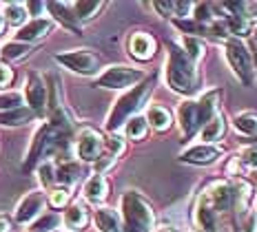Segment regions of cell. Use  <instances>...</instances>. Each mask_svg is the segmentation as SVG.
Masks as SVG:
<instances>
[{
    "instance_id": "cell-46",
    "label": "cell",
    "mask_w": 257,
    "mask_h": 232,
    "mask_svg": "<svg viewBox=\"0 0 257 232\" xmlns=\"http://www.w3.org/2000/svg\"><path fill=\"white\" fill-rule=\"evenodd\" d=\"M248 56H250V64H253V71L257 73V45H255V42H253V45H250Z\"/></svg>"
},
{
    "instance_id": "cell-43",
    "label": "cell",
    "mask_w": 257,
    "mask_h": 232,
    "mask_svg": "<svg viewBox=\"0 0 257 232\" xmlns=\"http://www.w3.org/2000/svg\"><path fill=\"white\" fill-rule=\"evenodd\" d=\"M25 9L29 16H36V14H40L42 9H47V5L45 3H25Z\"/></svg>"
},
{
    "instance_id": "cell-20",
    "label": "cell",
    "mask_w": 257,
    "mask_h": 232,
    "mask_svg": "<svg viewBox=\"0 0 257 232\" xmlns=\"http://www.w3.org/2000/svg\"><path fill=\"white\" fill-rule=\"evenodd\" d=\"M147 124L151 128H155L158 133H164V131H169L171 128V124H173V117H171V111L167 109V106H160V104H153V106H149V111H147Z\"/></svg>"
},
{
    "instance_id": "cell-9",
    "label": "cell",
    "mask_w": 257,
    "mask_h": 232,
    "mask_svg": "<svg viewBox=\"0 0 257 232\" xmlns=\"http://www.w3.org/2000/svg\"><path fill=\"white\" fill-rule=\"evenodd\" d=\"M25 98H27V109L34 113L36 117H45L49 113V104H47V84L42 80V75L31 71L27 75L25 84Z\"/></svg>"
},
{
    "instance_id": "cell-7",
    "label": "cell",
    "mask_w": 257,
    "mask_h": 232,
    "mask_svg": "<svg viewBox=\"0 0 257 232\" xmlns=\"http://www.w3.org/2000/svg\"><path fill=\"white\" fill-rule=\"evenodd\" d=\"M226 60L231 64L233 73L237 75V80L244 86H253L255 82V71H253V64H250V56L248 49L242 40H228L226 42Z\"/></svg>"
},
{
    "instance_id": "cell-12",
    "label": "cell",
    "mask_w": 257,
    "mask_h": 232,
    "mask_svg": "<svg viewBox=\"0 0 257 232\" xmlns=\"http://www.w3.org/2000/svg\"><path fill=\"white\" fill-rule=\"evenodd\" d=\"M202 195L208 199V203H211V208L215 212H226V210L233 208V186L224 179L213 181Z\"/></svg>"
},
{
    "instance_id": "cell-17",
    "label": "cell",
    "mask_w": 257,
    "mask_h": 232,
    "mask_svg": "<svg viewBox=\"0 0 257 232\" xmlns=\"http://www.w3.org/2000/svg\"><path fill=\"white\" fill-rule=\"evenodd\" d=\"M106 197H109V181L104 175L93 172L84 183V199L91 203H102Z\"/></svg>"
},
{
    "instance_id": "cell-50",
    "label": "cell",
    "mask_w": 257,
    "mask_h": 232,
    "mask_svg": "<svg viewBox=\"0 0 257 232\" xmlns=\"http://www.w3.org/2000/svg\"><path fill=\"white\" fill-rule=\"evenodd\" d=\"M253 42H255V45H257V27H255V29H253Z\"/></svg>"
},
{
    "instance_id": "cell-2",
    "label": "cell",
    "mask_w": 257,
    "mask_h": 232,
    "mask_svg": "<svg viewBox=\"0 0 257 232\" xmlns=\"http://www.w3.org/2000/svg\"><path fill=\"white\" fill-rule=\"evenodd\" d=\"M219 98H222L219 91H211V93L202 95V100H186L180 104L178 120L186 139H191L195 133H200L204 128V124L217 113Z\"/></svg>"
},
{
    "instance_id": "cell-11",
    "label": "cell",
    "mask_w": 257,
    "mask_h": 232,
    "mask_svg": "<svg viewBox=\"0 0 257 232\" xmlns=\"http://www.w3.org/2000/svg\"><path fill=\"white\" fill-rule=\"evenodd\" d=\"M126 49L136 60L149 62L155 56V51H158V42H155V38L151 34H147V31H136V34L128 36Z\"/></svg>"
},
{
    "instance_id": "cell-23",
    "label": "cell",
    "mask_w": 257,
    "mask_h": 232,
    "mask_svg": "<svg viewBox=\"0 0 257 232\" xmlns=\"http://www.w3.org/2000/svg\"><path fill=\"white\" fill-rule=\"evenodd\" d=\"M36 115L27 106H18V109H12V111H0V126H25Z\"/></svg>"
},
{
    "instance_id": "cell-31",
    "label": "cell",
    "mask_w": 257,
    "mask_h": 232,
    "mask_svg": "<svg viewBox=\"0 0 257 232\" xmlns=\"http://www.w3.org/2000/svg\"><path fill=\"white\" fill-rule=\"evenodd\" d=\"M124 133H126L128 139H136V142H138V139H144V137H147L149 124H147V120H144L142 115H136V117H131V120L126 122Z\"/></svg>"
},
{
    "instance_id": "cell-44",
    "label": "cell",
    "mask_w": 257,
    "mask_h": 232,
    "mask_svg": "<svg viewBox=\"0 0 257 232\" xmlns=\"http://www.w3.org/2000/svg\"><path fill=\"white\" fill-rule=\"evenodd\" d=\"M244 232H257V217H255V212H253V214H248V217H246V225H244Z\"/></svg>"
},
{
    "instance_id": "cell-19",
    "label": "cell",
    "mask_w": 257,
    "mask_h": 232,
    "mask_svg": "<svg viewBox=\"0 0 257 232\" xmlns=\"http://www.w3.org/2000/svg\"><path fill=\"white\" fill-rule=\"evenodd\" d=\"M224 133H226V122H224L222 113L217 111L215 115L204 124V128L200 131V139L204 144H215V142H219V139L224 137Z\"/></svg>"
},
{
    "instance_id": "cell-49",
    "label": "cell",
    "mask_w": 257,
    "mask_h": 232,
    "mask_svg": "<svg viewBox=\"0 0 257 232\" xmlns=\"http://www.w3.org/2000/svg\"><path fill=\"white\" fill-rule=\"evenodd\" d=\"M250 179H253V183H255V186H257V170L253 172V175H250Z\"/></svg>"
},
{
    "instance_id": "cell-27",
    "label": "cell",
    "mask_w": 257,
    "mask_h": 232,
    "mask_svg": "<svg viewBox=\"0 0 257 232\" xmlns=\"http://www.w3.org/2000/svg\"><path fill=\"white\" fill-rule=\"evenodd\" d=\"M233 124L239 133L250 135V137L257 135V113H253V111H244V113H239V115H235Z\"/></svg>"
},
{
    "instance_id": "cell-8",
    "label": "cell",
    "mask_w": 257,
    "mask_h": 232,
    "mask_svg": "<svg viewBox=\"0 0 257 232\" xmlns=\"http://www.w3.org/2000/svg\"><path fill=\"white\" fill-rule=\"evenodd\" d=\"M104 153V137L95 128H82L76 135V155L87 164H95Z\"/></svg>"
},
{
    "instance_id": "cell-5",
    "label": "cell",
    "mask_w": 257,
    "mask_h": 232,
    "mask_svg": "<svg viewBox=\"0 0 257 232\" xmlns=\"http://www.w3.org/2000/svg\"><path fill=\"white\" fill-rule=\"evenodd\" d=\"M147 78L144 71L133 67H124V64H113L106 67L102 73L95 80V86L100 89H111V91H120V89H133L136 84H140Z\"/></svg>"
},
{
    "instance_id": "cell-25",
    "label": "cell",
    "mask_w": 257,
    "mask_h": 232,
    "mask_svg": "<svg viewBox=\"0 0 257 232\" xmlns=\"http://www.w3.org/2000/svg\"><path fill=\"white\" fill-rule=\"evenodd\" d=\"M3 18H5V23L7 25L18 27V29L23 25H27L29 14H27V9H25V3H7L3 7Z\"/></svg>"
},
{
    "instance_id": "cell-1",
    "label": "cell",
    "mask_w": 257,
    "mask_h": 232,
    "mask_svg": "<svg viewBox=\"0 0 257 232\" xmlns=\"http://www.w3.org/2000/svg\"><path fill=\"white\" fill-rule=\"evenodd\" d=\"M167 82L175 93L193 95L200 89V73H197L195 62L189 60L182 47L169 42V62H167Z\"/></svg>"
},
{
    "instance_id": "cell-29",
    "label": "cell",
    "mask_w": 257,
    "mask_h": 232,
    "mask_svg": "<svg viewBox=\"0 0 257 232\" xmlns=\"http://www.w3.org/2000/svg\"><path fill=\"white\" fill-rule=\"evenodd\" d=\"M224 25H226L228 34H235L237 38H242V36H246L250 31L248 20H246L244 16H239V14H226L224 16Z\"/></svg>"
},
{
    "instance_id": "cell-34",
    "label": "cell",
    "mask_w": 257,
    "mask_h": 232,
    "mask_svg": "<svg viewBox=\"0 0 257 232\" xmlns=\"http://www.w3.org/2000/svg\"><path fill=\"white\" fill-rule=\"evenodd\" d=\"M38 177L42 181V186L45 188H51L53 183H56V164L53 161H42V164L38 166Z\"/></svg>"
},
{
    "instance_id": "cell-10",
    "label": "cell",
    "mask_w": 257,
    "mask_h": 232,
    "mask_svg": "<svg viewBox=\"0 0 257 232\" xmlns=\"http://www.w3.org/2000/svg\"><path fill=\"white\" fill-rule=\"evenodd\" d=\"M45 206H47V197L42 190H34V192H29V195H25L20 199L18 206H16V212H14L16 223L27 225V223H31V221H36L42 214Z\"/></svg>"
},
{
    "instance_id": "cell-26",
    "label": "cell",
    "mask_w": 257,
    "mask_h": 232,
    "mask_svg": "<svg viewBox=\"0 0 257 232\" xmlns=\"http://www.w3.org/2000/svg\"><path fill=\"white\" fill-rule=\"evenodd\" d=\"M102 7H104V3H95V0H80V3H71V9H73V14H76L78 23H87V20L95 18Z\"/></svg>"
},
{
    "instance_id": "cell-51",
    "label": "cell",
    "mask_w": 257,
    "mask_h": 232,
    "mask_svg": "<svg viewBox=\"0 0 257 232\" xmlns=\"http://www.w3.org/2000/svg\"><path fill=\"white\" fill-rule=\"evenodd\" d=\"M255 208H257V199H255Z\"/></svg>"
},
{
    "instance_id": "cell-42",
    "label": "cell",
    "mask_w": 257,
    "mask_h": 232,
    "mask_svg": "<svg viewBox=\"0 0 257 232\" xmlns=\"http://www.w3.org/2000/svg\"><path fill=\"white\" fill-rule=\"evenodd\" d=\"M153 7L158 9L164 18H173V3H153Z\"/></svg>"
},
{
    "instance_id": "cell-41",
    "label": "cell",
    "mask_w": 257,
    "mask_h": 232,
    "mask_svg": "<svg viewBox=\"0 0 257 232\" xmlns=\"http://www.w3.org/2000/svg\"><path fill=\"white\" fill-rule=\"evenodd\" d=\"M115 159L117 157H113L111 153H102V155H100V159L95 161V172H98V175H104V172L115 164Z\"/></svg>"
},
{
    "instance_id": "cell-21",
    "label": "cell",
    "mask_w": 257,
    "mask_h": 232,
    "mask_svg": "<svg viewBox=\"0 0 257 232\" xmlns=\"http://www.w3.org/2000/svg\"><path fill=\"white\" fill-rule=\"evenodd\" d=\"M95 225L100 232H122V219L113 208H98L95 210Z\"/></svg>"
},
{
    "instance_id": "cell-14",
    "label": "cell",
    "mask_w": 257,
    "mask_h": 232,
    "mask_svg": "<svg viewBox=\"0 0 257 232\" xmlns=\"http://www.w3.org/2000/svg\"><path fill=\"white\" fill-rule=\"evenodd\" d=\"M222 155V148L213 146V144H197V146H191L189 150L180 155V161L184 164H193V166H208L213 161L219 159Z\"/></svg>"
},
{
    "instance_id": "cell-35",
    "label": "cell",
    "mask_w": 257,
    "mask_h": 232,
    "mask_svg": "<svg viewBox=\"0 0 257 232\" xmlns=\"http://www.w3.org/2000/svg\"><path fill=\"white\" fill-rule=\"evenodd\" d=\"M69 197H71V192H69V188L60 186V188H51L49 199H47V201H49L53 208H58V210H60V208H67Z\"/></svg>"
},
{
    "instance_id": "cell-37",
    "label": "cell",
    "mask_w": 257,
    "mask_h": 232,
    "mask_svg": "<svg viewBox=\"0 0 257 232\" xmlns=\"http://www.w3.org/2000/svg\"><path fill=\"white\" fill-rule=\"evenodd\" d=\"M23 106V95L20 93H0V111H12Z\"/></svg>"
},
{
    "instance_id": "cell-36",
    "label": "cell",
    "mask_w": 257,
    "mask_h": 232,
    "mask_svg": "<svg viewBox=\"0 0 257 232\" xmlns=\"http://www.w3.org/2000/svg\"><path fill=\"white\" fill-rule=\"evenodd\" d=\"M173 25L178 27L180 31H184V34H189L193 38H197V34H204L206 31V27H202V25H197L193 18H184V20H173Z\"/></svg>"
},
{
    "instance_id": "cell-3",
    "label": "cell",
    "mask_w": 257,
    "mask_h": 232,
    "mask_svg": "<svg viewBox=\"0 0 257 232\" xmlns=\"http://www.w3.org/2000/svg\"><path fill=\"white\" fill-rule=\"evenodd\" d=\"M155 86V75L151 78H144L140 84H136L133 89H128L124 95L113 104L109 117H106V131L109 133H117V128L124 126V122H128L131 117H136V113L144 106L147 98L151 95Z\"/></svg>"
},
{
    "instance_id": "cell-24",
    "label": "cell",
    "mask_w": 257,
    "mask_h": 232,
    "mask_svg": "<svg viewBox=\"0 0 257 232\" xmlns=\"http://www.w3.org/2000/svg\"><path fill=\"white\" fill-rule=\"evenodd\" d=\"M250 199H253V188H250V183L239 179L233 186V208H235V212L246 214V208H248Z\"/></svg>"
},
{
    "instance_id": "cell-39",
    "label": "cell",
    "mask_w": 257,
    "mask_h": 232,
    "mask_svg": "<svg viewBox=\"0 0 257 232\" xmlns=\"http://www.w3.org/2000/svg\"><path fill=\"white\" fill-rule=\"evenodd\" d=\"M237 159L242 161V166H248V168H257V146H244Z\"/></svg>"
},
{
    "instance_id": "cell-47",
    "label": "cell",
    "mask_w": 257,
    "mask_h": 232,
    "mask_svg": "<svg viewBox=\"0 0 257 232\" xmlns=\"http://www.w3.org/2000/svg\"><path fill=\"white\" fill-rule=\"evenodd\" d=\"M5 29H7V23H5L3 14H0V36H5Z\"/></svg>"
},
{
    "instance_id": "cell-6",
    "label": "cell",
    "mask_w": 257,
    "mask_h": 232,
    "mask_svg": "<svg viewBox=\"0 0 257 232\" xmlns=\"http://www.w3.org/2000/svg\"><path fill=\"white\" fill-rule=\"evenodd\" d=\"M56 62L78 75H95L102 69L100 56L91 49H73V51L56 53Z\"/></svg>"
},
{
    "instance_id": "cell-45",
    "label": "cell",
    "mask_w": 257,
    "mask_h": 232,
    "mask_svg": "<svg viewBox=\"0 0 257 232\" xmlns=\"http://www.w3.org/2000/svg\"><path fill=\"white\" fill-rule=\"evenodd\" d=\"M0 232H12V219L7 214H0Z\"/></svg>"
},
{
    "instance_id": "cell-33",
    "label": "cell",
    "mask_w": 257,
    "mask_h": 232,
    "mask_svg": "<svg viewBox=\"0 0 257 232\" xmlns=\"http://www.w3.org/2000/svg\"><path fill=\"white\" fill-rule=\"evenodd\" d=\"M193 20L202 27H208L211 23H215V16L211 14V5H206V3L193 5Z\"/></svg>"
},
{
    "instance_id": "cell-30",
    "label": "cell",
    "mask_w": 257,
    "mask_h": 232,
    "mask_svg": "<svg viewBox=\"0 0 257 232\" xmlns=\"http://www.w3.org/2000/svg\"><path fill=\"white\" fill-rule=\"evenodd\" d=\"M0 53H3L5 60H25L27 56L31 53V45H23V42H7V45L0 49Z\"/></svg>"
},
{
    "instance_id": "cell-18",
    "label": "cell",
    "mask_w": 257,
    "mask_h": 232,
    "mask_svg": "<svg viewBox=\"0 0 257 232\" xmlns=\"http://www.w3.org/2000/svg\"><path fill=\"white\" fill-rule=\"evenodd\" d=\"M47 9H49L53 14V18L60 20L67 29L80 34V23H78L76 14H73V9H71V3H47Z\"/></svg>"
},
{
    "instance_id": "cell-32",
    "label": "cell",
    "mask_w": 257,
    "mask_h": 232,
    "mask_svg": "<svg viewBox=\"0 0 257 232\" xmlns=\"http://www.w3.org/2000/svg\"><path fill=\"white\" fill-rule=\"evenodd\" d=\"M60 214H42L34 221V225H31V232H53L60 225Z\"/></svg>"
},
{
    "instance_id": "cell-13",
    "label": "cell",
    "mask_w": 257,
    "mask_h": 232,
    "mask_svg": "<svg viewBox=\"0 0 257 232\" xmlns=\"http://www.w3.org/2000/svg\"><path fill=\"white\" fill-rule=\"evenodd\" d=\"M53 23L51 18H34L27 25H23L16 34V42H23V45H31V42H38L42 38H47L53 31Z\"/></svg>"
},
{
    "instance_id": "cell-28",
    "label": "cell",
    "mask_w": 257,
    "mask_h": 232,
    "mask_svg": "<svg viewBox=\"0 0 257 232\" xmlns=\"http://www.w3.org/2000/svg\"><path fill=\"white\" fill-rule=\"evenodd\" d=\"M182 51L189 56L191 62H197L202 56H204L206 51V45L202 42V38H193V36H186L184 40H182Z\"/></svg>"
},
{
    "instance_id": "cell-16",
    "label": "cell",
    "mask_w": 257,
    "mask_h": 232,
    "mask_svg": "<svg viewBox=\"0 0 257 232\" xmlns=\"http://www.w3.org/2000/svg\"><path fill=\"white\" fill-rule=\"evenodd\" d=\"M89 219H91V214H89V208L84 206V203H71L62 214V223L73 232H80V230L87 228Z\"/></svg>"
},
{
    "instance_id": "cell-22",
    "label": "cell",
    "mask_w": 257,
    "mask_h": 232,
    "mask_svg": "<svg viewBox=\"0 0 257 232\" xmlns=\"http://www.w3.org/2000/svg\"><path fill=\"white\" fill-rule=\"evenodd\" d=\"M80 175H82V168H80L78 161L71 159V161H64V164H56V181L62 183L64 188L73 186L80 179Z\"/></svg>"
},
{
    "instance_id": "cell-15",
    "label": "cell",
    "mask_w": 257,
    "mask_h": 232,
    "mask_svg": "<svg viewBox=\"0 0 257 232\" xmlns=\"http://www.w3.org/2000/svg\"><path fill=\"white\" fill-rule=\"evenodd\" d=\"M195 223L200 232H219V219H217V212L211 208V203H208V199L202 195L200 201H197L195 206Z\"/></svg>"
},
{
    "instance_id": "cell-4",
    "label": "cell",
    "mask_w": 257,
    "mask_h": 232,
    "mask_svg": "<svg viewBox=\"0 0 257 232\" xmlns=\"http://www.w3.org/2000/svg\"><path fill=\"white\" fill-rule=\"evenodd\" d=\"M122 232H153L155 212L138 190H126L120 199Z\"/></svg>"
},
{
    "instance_id": "cell-40",
    "label": "cell",
    "mask_w": 257,
    "mask_h": 232,
    "mask_svg": "<svg viewBox=\"0 0 257 232\" xmlns=\"http://www.w3.org/2000/svg\"><path fill=\"white\" fill-rule=\"evenodd\" d=\"M14 84V69L7 62H0V91L9 89Z\"/></svg>"
},
{
    "instance_id": "cell-48",
    "label": "cell",
    "mask_w": 257,
    "mask_h": 232,
    "mask_svg": "<svg viewBox=\"0 0 257 232\" xmlns=\"http://www.w3.org/2000/svg\"><path fill=\"white\" fill-rule=\"evenodd\" d=\"M155 232H175L173 228H160V230H155Z\"/></svg>"
},
{
    "instance_id": "cell-38",
    "label": "cell",
    "mask_w": 257,
    "mask_h": 232,
    "mask_svg": "<svg viewBox=\"0 0 257 232\" xmlns=\"http://www.w3.org/2000/svg\"><path fill=\"white\" fill-rule=\"evenodd\" d=\"M104 146L109 148V153L113 155V157H120V155L124 153V139H122L117 133H111L109 139H104Z\"/></svg>"
}]
</instances>
